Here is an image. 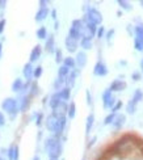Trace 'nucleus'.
<instances>
[{
  "label": "nucleus",
  "instance_id": "f257e3e1",
  "mask_svg": "<svg viewBox=\"0 0 143 160\" xmlns=\"http://www.w3.org/2000/svg\"><path fill=\"white\" fill-rule=\"evenodd\" d=\"M46 128L50 132H53L54 137L59 138L60 135L63 134L66 123H67V117H55L54 114H50L49 117L46 118Z\"/></svg>",
  "mask_w": 143,
  "mask_h": 160
},
{
  "label": "nucleus",
  "instance_id": "f03ea898",
  "mask_svg": "<svg viewBox=\"0 0 143 160\" xmlns=\"http://www.w3.org/2000/svg\"><path fill=\"white\" fill-rule=\"evenodd\" d=\"M2 109L9 116L11 119H15L18 114V101L16 98H12V97H7L3 100L2 102Z\"/></svg>",
  "mask_w": 143,
  "mask_h": 160
},
{
  "label": "nucleus",
  "instance_id": "7ed1b4c3",
  "mask_svg": "<svg viewBox=\"0 0 143 160\" xmlns=\"http://www.w3.org/2000/svg\"><path fill=\"white\" fill-rule=\"evenodd\" d=\"M83 21L92 22L94 25H100L101 22H103V15H101V12L96 8H88L87 13L84 15Z\"/></svg>",
  "mask_w": 143,
  "mask_h": 160
},
{
  "label": "nucleus",
  "instance_id": "20e7f679",
  "mask_svg": "<svg viewBox=\"0 0 143 160\" xmlns=\"http://www.w3.org/2000/svg\"><path fill=\"white\" fill-rule=\"evenodd\" d=\"M62 151H63L62 142H60L59 139H57V141L54 142V144L46 152H47V155H49L50 159H57L58 160L60 156H62Z\"/></svg>",
  "mask_w": 143,
  "mask_h": 160
},
{
  "label": "nucleus",
  "instance_id": "39448f33",
  "mask_svg": "<svg viewBox=\"0 0 143 160\" xmlns=\"http://www.w3.org/2000/svg\"><path fill=\"white\" fill-rule=\"evenodd\" d=\"M114 104H115V98L113 97L112 92L109 89H106L103 93V105H104V108L105 109H112L114 106Z\"/></svg>",
  "mask_w": 143,
  "mask_h": 160
},
{
  "label": "nucleus",
  "instance_id": "423d86ee",
  "mask_svg": "<svg viewBox=\"0 0 143 160\" xmlns=\"http://www.w3.org/2000/svg\"><path fill=\"white\" fill-rule=\"evenodd\" d=\"M7 156H8V160H18L20 158V150L17 144H11L8 150H7Z\"/></svg>",
  "mask_w": 143,
  "mask_h": 160
},
{
  "label": "nucleus",
  "instance_id": "0eeeda50",
  "mask_svg": "<svg viewBox=\"0 0 143 160\" xmlns=\"http://www.w3.org/2000/svg\"><path fill=\"white\" fill-rule=\"evenodd\" d=\"M64 45H66V49H67V51H69V52H76L79 42L75 41V39L71 38L70 36H67L66 39H64Z\"/></svg>",
  "mask_w": 143,
  "mask_h": 160
},
{
  "label": "nucleus",
  "instance_id": "6e6552de",
  "mask_svg": "<svg viewBox=\"0 0 143 160\" xmlns=\"http://www.w3.org/2000/svg\"><path fill=\"white\" fill-rule=\"evenodd\" d=\"M67 109H69V105L62 101L55 109H53V114L55 117H64L67 114Z\"/></svg>",
  "mask_w": 143,
  "mask_h": 160
},
{
  "label": "nucleus",
  "instance_id": "1a4fd4ad",
  "mask_svg": "<svg viewBox=\"0 0 143 160\" xmlns=\"http://www.w3.org/2000/svg\"><path fill=\"white\" fill-rule=\"evenodd\" d=\"M126 88V83L124 82L122 79H117L114 80V82L110 84V88H109V91L110 92H120V91H124Z\"/></svg>",
  "mask_w": 143,
  "mask_h": 160
},
{
  "label": "nucleus",
  "instance_id": "9d476101",
  "mask_svg": "<svg viewBox=\"0 0 143 160\" xmlns=\"http://www.w3.org/2000/svg\"><path fill=\"white\" fill-rule=\"evenodd\" d=\"M75 64L78 66L79 68H84L87 64V54L85 51H79L76 54V58H75Z\"/></svg>",
  "mask_w": 143,
  "mask_h": 160
},
{
  "label": "nucleus",
  "instance_id": "9b49d317",
  "mask_svg": "<svg viewBox=\"0 0 143 160\" xmlns=\"http://www.w3.org/2000/svg\"><path fill=\"white\" fill-rule=\"evenodd\" d=\"M93 74L96 76H105L108 74V68L103 62H97L93 67Z\"/></svg>",
  "mask_w": 143,
  "mask_h": 160
},
{
  "label": "nucleus",
  "instance_id": "f8f14e48",
  "mask_svg": "<svg viewBox=\"0 0 143 160\" xmlns=\"http://www.w3.org/2000/svg\"><path fill=\"white\" fill-rule=\"evenodd\" d=\"M17 101H18V110L20 112L25 113L29 109V106H30V97L29 96H23L20 100H17Z\"/></svg>",
  "mask_w": 143,
  "mask_h": 160
},
{
  "label": "nucleus",
  "instance_id": "ddd939ff",
  "mask_svg": "<svg viewBox=\"0 0 143 160\" xmlns=\"http://www.w3.org/2000/svg\"><path fill=\"white\" fill-rule=\"evenodd\" d=\"M84 28H85V24L83 22V20H79V18H76V20H74V21L71 22V28H70V29H72V30H75V32L80 33L81 37H83Z\"/></svg>",
  "mask_w": 143,
  "mask_h": 160
},
{
  "label": "nucleus",
  "instance_id": "4468645a",
  "mask_svg": "<svg viewBox=\"0 0 143 160\" xmlns=\"http://www.w3.org/2000/svg\"><path fill=\"white\" fill-rule=\"evenodd\" d=\"M33 70H34V67H33V64L29 62V63H26L24 66V68H23V75L24 78L26 79V82H32V79H33Z\"/></svg>",
  "mask_w": 143,
  "mask_h": 160
},
{
  "label": "nucleus",
  "instance_id": "2eb2a0df",
  "mask_svg": "<svg viewBox=\"0 0 143 160\" xmlns=\"http://www.w3.org/2000/svg\"><path fill=\"white\" fill-rule=\"evenodd\" d=\"M41 54H42V48H41V45L34 46V48H33V50L30 51V57H29L30 63L37 62L38 59H39V57H41Z\"/></svg>",
  "mask_w": 143,
  "mask_h": 160
},
{
  "label": "nucleus",
  "instance_id": "dca6fc26",
  "mask_svg": "<svg viewBox=\"0 0 143 160\" xmlns=\"http://www.w3.org/2000/svg\"><path fill=\"white\" fill-rule=\"evenodd\" d=\"M76 76H78V72L71 71L70 74H69V76L64 79V84H66L67 88H70V89H71L72 87L75 85V82H76Z\"/></svg>",
  "mask_w": 143,
  "mask_h": 160
},
{
  "label": "nucleus",
  "instance_id": "f3484780",
  "mask_svg": "<svg viewBox=\"0 0 143 160\" xmlns=\"http://www.w3.org/2000/svg\"><path fill=\"white\" fill-rule=\"evenodd\" d=\"M62 102V100H60V96H59V92H55L53 93V95L50 96V100H49V105L51 109H55L57 106Z\"/></svg>",
  "mask_w": 143,
  "mask_h": 160
},
{
  "label": "nucleus",
  "instance_id": "a211bd4d",
  "mask_svg": "<svg viewBox=\"0 0 143 160\" xmlns=\"http://www.w3.org/2000/svg\"><path fill=\"white\" fill-rule=\"evenodd\" d=\"M47 16H49V8H47V7H46V8H39L38 9V12L36 13V21L37 22H41V21H43V20L47 17Z\"/></svg>",
  "mask_w": 143,
  "mask_h": 160
},
{
  "label": "nucleus",
  "instance_id": "6ab92c4d",
  "mask_svg": "<svg viewBox=\"0 0 143 160\" xmlns=\"http://www.w3.org/2000/svg\"><path fill=\"white\" fill-rule=\"evenodd\" d=\"M45 49H46L47 52H54L55 51V39H54V36H49L46 38Z\"/></svg>",
  "mask_w": 143,
  "mask_h": 160
},
{
  "label": "nucleus",
  "instance_id": "aec40b11",
  "mask_svg": "<svg viewBox=\"0 0 143 160\" xmlns=\"http://www.w3.org/2000/svg\"><path fill=\"white\" fill-rule=\"evenodd\" d=\"M125 121H126L125 114H118V116H115L114 121H113V126L115 128V130H120L122 126L125 125Z\"/></svg>",
  "mask_w": 143,
  "mask_h": 160
},
{
  "label": "nucleus",
  "instance_id": "412c9836",
  "mask_svg": "<svg viewBox=\"0 0 143 160\" xmlns=\"http://www.w3.org/2000/svg\"><path fill=\"white\" fill-rule=\"evenodd\" d=\"M59 96H60V100H62L63 102H67L71 97V89L67 88V87H63V88L59 91Z\"/></svg>",
  "mask_w": 143,
  "mask_h": 160
},
{
  "label": "nucleus",
  "instance_id": "4be33fe9",
  "mask_svg": "<svg viewBox=\"0 0 143 160\" xmlns=\"http://www.w3.org/2000/svg\"><path fill=\"white\" fill-rule=\"evenodd\" d=\"M93 123H94V116L93 114H89L87 117V121H85V132L89 134L92 128H93Z\"/></svg>",
  "mask_w": 143,
  "mask_h": 160
},
{
  "label": "nucleus",
  "instance_id": "5701e85b",
  "mask_svg": "<svg viewBox=\"0 0 143 160\" xmlns=\"http://www.w3.org/2000/svg\"><path fill=\"white\" fill-rule=\"evenodd\" d=\"M23 85H24V82H23V79H20V78H17L15 82L12 83V91L13 92H20L21 91V88H23Z\"/></svg>",
  "mask_w": 143,
  "mask_h": 160
},
{
  "label": "nucleus",
  "instance_id": "b1692460",
  "mask_svg": "<svg viewBox=\"0 0 143 160\" xmlns=\"http://www.w3.org/2000/svg\"><path fill=\"white\" fill-rule=\"evenodd\" d=\"M80 46H81V48H83L84 50H91V49H92V46H93L92 39L81 38V39H80Z\"/></svg>",
  "mask_w": 143,
  "mask_h": 160
},
{
  "label": "nucleus",
  "instance_id": "393cba45",
  "mask_svg": "<svg viewBox=\"0 0 143 160\" xmlns=\"http://www.w3.org/2000/svg\"><path fill=\"white\" fill-rule=\"evenodd\" d=\"M135 39L143 43V25L135 26Z\"/></svg>",
  "mask_w": 143,
  "mask_h": 160
},
{
  "label": "nucleus",
  "instance_id": "a878e982",
  "mask_svg": "<svg viewBox=\"0 0 143 160\" xmlns=\"http://www.w3.org/2000/svg\"><path fill=\"white\" fill-rule=\"evenodd\" d=\"M63 66H66L67 68H75V58L72 57H67V58H63Z\"/></svg>",
  "mask_w": 143,
  "mask_h": 160
},
{
  "label": "nucleus",
  "instance_id": "bb28decb",
  "mask_svg": "<svg viewBox=\"0 0 143 160\" xmlns=\"http://www.w3.org/2000/svg\"><path fill=\"white\" fill-rule=\"evenodd\" d=\"M70 72H71V70H70V68H67L66 66H63V64H62V66L59 67V70H58V76H59V78L66 79L67 76H69Z\"/></svg>",
  "mask_w": 143,
  "mask_h": 160
},
{
  "label": "nucleus",
  "instance_id": "cd10ccee",
  "mask_svg": "<svg viewBox=\"0 0 143 160\" xmlns=\"http://www.w3.org/2000/svg\"><path fill=\"white\" fill-rule=\"evenodd\" d=\"M64 87V79L63 78H57L55 82H54V89H57V92H59Z\"/></svg>",
  "mask_w": 143,
  "mask_h": 160
},
{
  "label": "nucleus",
  "instance_id": "c85d7f7f",
  "mask_svg": "<svg viewBox=\"0 0 143 160\" xmlns=\"http://www.w3.org/2000/svg\"><path fill=\"white\" fill-rule=\"evenodd\" d=\"M75 114H76V105H75V102H70L69 105V109H67V116H69V118H75Z\"/></svg>",
  "mask_w": 143,
  "mask_h": 160
},
{
  "label": "nucleus",
  "instance_id": "c756f323",
  "mask_svg": "<svg viewBox=\"0 0 143 160\" xmlns=\"http://www.w3.org/2000/svg\"><path fill=\"white\" fill-rule=\"evenodd\" d=\"M142 98H143V92H142L140 89H137V91H135V93H134L133 98H131V101H133L135 105H137V104L140 101Z\"/></svg>",
  "mask_w": 143,
  "mask_h": 160
},
{
  "label": "nucleus",
  "instance_id": "7c9ffc66",
  "mask_svg": "<svg viewBox=\"0 0 143 160\" xmlns=\"http://www.w3.org/2000/svg\"><path fill=\"white\" fill-rule=\"evenodd\" d=\"M118 5L121 7L122 9H125V11H131L133 9V5L129 3V2H126V0H118Z\"/></svg>",
  "mask_w": 143,
  "mask_h": 160
},
{
  "label": "nucleus",
  "instance_id": "2f4dec72",
  "mask_svg": "<svg viewBox=\"0 0 143 160\" xmlns=\"http://www.w3.org/2000/svg\"><path fill=\"white\" fill-rule=\"evenodd\" d=\"M37 37L39 38V39H46L47 38V30H46V28L45 26H41V28L37 30Z\"/></svg>",
  "mask_w": 143,
  "mask_h": 160
},
{
  "label": "nucleus",
  "instance_id": "473e14b6",
  "mask_svg": "<svg viewBox=\"0 0 143 160\" xmlns=\"http://www.w3.org/2000/svg\"><path fill=\"white\" fill-rule=\"evenodd\" d=\"M57 139H59V138H55V137H49V138H47L46 141H45V150H46V151L49 150L51 146L54 144V142L57 141Z\"/></svg>",
  "mask_w": 143,
  "mask_h": 160
},
{
  "label": "nucleus",
  "instance_id": "72a5a7b5",
  "mask_svg": "<svg viewBox=\"0 0 143 160\" xmlns=\"http://www.w3.org/2000/svg\"><path fill=\"white\" fill-rule=\"evenodd\" d=\"M42 72H43L42 66H37V67H36L34 70H33V78H34V79L41 78V75H42Z\"/></svg>",
  "mask_w": 143,
  "mask_h": 160
},
{
  "label": "nucleus",
  "instance_id": "f704fd0d",
  "mask_svg": "<svg viewBox=\"0 0 143 160\" xmlns=\"http://www.w3.org/2000/svg\"><path fill=\"white\" fill-rule=\"evenodd\" d=\"M135 106H137V105H135V104L131 101V100H130V101H129V104H127V106H126V110H127L129 114H134V113H135Z\"/></svg>",
  "mask_w": 143,
  "mask_h": 160
},
{
  "label": "nucleus",
  "instance_id": "c9c22d12",
  "mask_svg": "<svg viewBox=\"0 0 143 160\" xmlns=\"http://www.w3.org/2000/svg\"><path fill=\"white\" fill-rule=\"evenodd\" d=\"M114 118H115L114 113H110V114H108V116L105 117V119H104V125H110V123H113Z\"/></svg>",
  "mask_w": 143,
  "mask_h": 160
},
{
  "label": "nucleus",
  "instance_id": "e433bc0d",
  "mask_svg": "<svg viewBox=\"0 0 143 160\" xmlns=\"http://www.w3.org/2000/svg\"><path fill=\"white\" fill-rule=\"evenodd\" d=\"M28 92H29V83H24L21 91H20L18 93H20V95H21V97H23V96H26V93H28Z\"/></svg>",
  "mask_w": 143,
  "mask_h": 160
},
{
  "label": "nucleus",
  "instance_id": "4c0bfd02",
  "mask_svg": "<svg viewBox=\"0 0 143 160\" xmlns=\"http://www.w3.org/2000/svg\"><path fill=\"white\" fill-rule=\"evenodd\" d=\"M55 62L57 63H60L63 62V55H62V50H55Z\"/></svg>",
  "mask_w": 143,
  "mask_h": 160
},
{
  "label": "nucleus",
  "instance_id": "58836bf2",
  "mask_svg": "<svg viewBox=\"0 0 143 160\" xmlns=\"http://www.w3.org/2000/svg\"><path fill=\"white\" fill-rule=\"evenodd\" d=\"M38 93V84L37 83H33L30 85V96H36Z\"/></svg>",
  "mask_w": 143,
  "mask_h": 160
},
{
  "label": "nucleus",
  "instance_id": "ea45409f",
  "mask_svg": "<svg viewBox=\"0 0 143 160\" xmlns=\"http://www.w3.org/2000/svg\"><path fill=\"white\" fill-rule=\"evenodd\" d=\"M104 33H105L104 26H100V28H97V30H96V36H97V38H103V37H104Z\"/></svg>",
  "mask_w": 143,
  "mask_h": 160
},
{
  "label": "nucleus",
  "instance_id": "a19ab883",
  "mask_svg": "<svg viewBox=\"0 0 143 160\" xmlns=\"http://www.w3.org/2000/svg\"><path fill=\"white\" fill-rule=\"evenodd\" d=\"M121 108H122V101L115 102V104H114V106L112 108V113H114V114H115V113L118 112V109H121Z\"/></svg>",
  "mask_w": 143,
  "mask_h": 160
},
{
  "label": "nucleus",
  "instance_id": "79ce46f5",
  "mask_svg": "<svg viewBox=\"0 0 143 160\" xmlns=\"http://www.w3.org/2000/svg\"><path fill=\"white\" fill-rule=\"evenodd\" d=\"M134 46H135V50L143 51V43H142V42H139V41H137V39H135V41H134Z\"/></svg>",
  "mask_w": 143,
  "mask_h": 160
},
{
  "label": "nucleus",
  "instance_id": "37998d69",
  "mask_svg": "<svg viewBox=\"0 0 143 160\" xmlns=\"http://www.w3.org/2000/svg\"><path fill=\"white\" fill-rule=\"evenodd\" d=\"M85 95H87V104L89 105V106H92L93 101H92V96H91V92H89V91H87V92H85Z\"/></svg>",
  "mask_w": 143,
  "mask_h": 160
},
{
  "label": "nucleus",
  "instance_id": "c03bdc74",
  "mask_svg": "<svg viewBox=\"0 0 143 160\" xmlns=\"http://www.w3.org/2000/svg\"><path fill=\"white\" fill-rule=\"evenodd\" d=\"M113 36H114V29H110L108 33H106V39H108V42H110L112 39H113Z\"/></svg>",
  "mask_w": 143,
  "mask_h": 160
},
{
  "label": "nucleus",
  "instance_id": "a18cd8bd",
  "mask_svg": "<svg viewBox=\"0 0 143 160\" xmlns=\"http://www.w3.org/2000/svg\"><path fill=\"white\" fill-rule=\"evenodd\" d=\"M5 24H7V21H5L4 18L0 20V34H3V32L5 29Z\"/></svg>",
  "mask_w": 143,
  "mask_h": 160
},
{
  "label": "nucleus",
  "instance_id": "49530a36",
  "mask_svg": "<svg viewBox=\"0 0 143 160\" xmlns=\"http://www.w3.org/2000/svg\"><path fill=\"white\" fill-rule=\"evenodd\" d=\"M4 125H5V116L3 114L2 112H0V128L4 126Z\"/></svg>",
  "mask_w": 143,
  "mask_h": 160
},
{
  "label": "nucleus",
  "instance_id": "de8ad7c7",
  "mask_svg": "<svg viewBox=\"0 0 143 160\" xmlns=\"http://www.w3.org/2000/svg\"><path fill=\"white\" fill-rule=\"evenodd\" d=\"M42 114H41V113H39V114L37 116V121H36V123H37V126H41V123H42Z\"/></svg>",
  "mask_w": 143,
  "mask_h": 160
},
{
  "label": "nucleus",
  "instance_id": "09e8293b",
  "mask_svg": "<svg viewBox=\"0 0 143 160\" xmlns=\"http://www.w3.org/2000/svg\"><path fill=\"white\" fill-rule=\"evenodd\" d=\"M133 79L135 80V82H138V80L140 79V74H139V72H135V74H133Z\"/></svg>",
  "mask_w": 143,
  "mask_h": 160
},
{
  "label": "nucleus",
  "instance_id": "8fccbe9b",
  "mask_svg": "<svg viewBox=\"0 0 143 160\" xmlns=\"http://www.w3.org/2000/svg\"><path fill=\"white\" fill-rule=\"evenodd\" d=\"M49 3V2H46V0H41L39 2V5H41V8H46V4Z\"/></svg>",
  "mask_w": 143,
  "mask_h": 160
},
{
  "label": "nucleus",
  "instance_id": "3c124183",
  "mask_svg": "<svg viewBox=\"0 0 143 160\" xmlns=\"http://www.w3.org/2000/svg\"><path fill=\"white\" fill-rule=\"evenodd\" d=\"M5 5H7V2H5V0H0V9H4V8H5Z\"/></svg>",
  "mask_w": 143,
  "mask_h": 160
},
{
  "label": "nucleus",
  "instance_id": "603ef678",
  "mask_svg": "<svg viewBox=\"0 0 143 160\" xmlns=\"http://www.w3.org/2000/svg\"><path fill=\"white\" fill-rule=\"evenodd\" d=\"M51 17H53L54 20L57 18V11H55V9H53V11H51Z\"/></svg>",
  "mask_w": 143,
  "mask_h": 160
},
{
  "label": "nucleus",
  "instance_id": "864d4df0",
  "mask_svg": "<svg viewBox=\"0 0 143 160\" xmlns=\"http://www.w3.org/2000/svg\"><path fill=\"white\" fill-rule=\"evenodd\" d=\"M94 141H96V137H93V138H92V141H91V143H89V144H88V147H91V146L94 143Z\"/></svg>",
  "mask_w": 143,
  "mask_h": 160
},
{
  "label": "nucleus",
  "instance_id": "5fc2aeb1",
  "mask_svg": "<svg viewBox=\"0 0 143 160\" xmlns=\"http://www.w3.org/2000/svg\"><path fill=\"white\" fill-rule=\"evenodd\" d=\"M2 52H3V43L0 42V58H2Z\"/></svg>",
  "mask_w": 143,
  "mask_h": 160
},
{
  "label": "nucleus",
  "instance_id": "6e6d98bb",
  "mask_svg": "<svg viewBox=\"0 0 143 160\" xmlns=\"http://www.w3.org/2000/svg\"><path fill=\"white\" fill-rule=\"evenodd\" d=\"M32 160H39V156H34V158H33Z\"/></svg>",
  "mask_w": 143,
  "mask_h": 160
},
{
  "label": "nucleus",
  "instance_id": "4d7b16f0",
  "mask_svg": "<svg viewBox=\"0 0 143 160\" xmlns=\"http://www.w3.org/2000/svg\"><path fill=\"white\" fill-rule=\"evenodd\" d=\"M139 4H140V7L143 8V0H140V2H139Z\"/></svg>",
  "mask_w": 143,
  "mask_h": 160
},
{
  "label": "nucleus",
  "instance_id": "13d9d810",
  "mask_svg": "<svg viewBox=\"0 0 143 160\" xmlns=\"http://www.w3.org/2000/svg\"><path fill=\"white\" fill-rule=\"evenodd\" d=\"M140 67H142V70H143V59H142V62H140Z\"/></svg>",
  "mask_w": 143,
  "mask_h": 160
},
{
  "label": "nucleus",
  "instance_id": "bf43d9fd",
  "mask_svg": "<svg viewBox=\"0 0 143 160\" xmlns=\"http://www.w3.org/2000/svg\"><path fill=\"white\" fill-rule=\"evenodd\" d=\"M0 160H5V159H4V158H2V156H0Z\"/></svg>",
  "mask_w": 143,
  "mask_h": 160
},
{
  "label": "nucleus",
  "instance_id": "052dcab7",
  "mask_svg": "<svg viewBox=\"0 0 143 160\" xmlns=\"http://www.w3.org/2000/svg\"><path fill=\"white\" fill-rule=\"evenodd\" d=\"M50 160H57V159H50Z\"/></svg>",
  "mask_w": 143,
  "mask_h": 160
}]
</instances>
